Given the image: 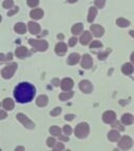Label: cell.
I'll return each mask as SVG.
<instances>
[{
  "instance_id": "obj_1",
  "label": "cell",
  "mask_w": 134,
  "mask_h": 151,
  "mask_svg": "<svg viewBox=\"0 0 134 151\" xmlns=\"http://www.w3.org/2000/svg\"><path fill=\"white\" fill-rule=\"evenodd\" d=\"M36 88L34 85L27 82H22L16 86L14 90V97L19 103H28L34 99Z\"/></svg>"
},
{
  "instance_id": "obj_2",
  "label": "cell",
  "mask_w": 134,
  "mask_h": 151,
  "mask_svg": "<svg viewBox=\"0 0 134 151\" xmlns=\"http://www.w3.org/2000/svg\"><path fill=\"white\" fill-rule=\"evenodd\" d=\"M75 137L79 139H85L89 134V125L87 123H80L75 129Z\"/></svg>"
},
{
  "instance_id": "obj_3",
  "label": "cell",
  "mask_w": 134,
  "mask_h": 151,
  "mask_svg": "<svg viewBox=\"0 0 134 151\" xmlns=\"http://www.w3.org/2000/svg\"><path fill=\"white\" fill-rule=\"evenodd\" d=\"M28 43L35 48L38 52H45L48 48V43L45 40H34V39H29Z\"/></svg>"
},
{
  "instance_id": "obj_4",
  "label": "cell",
  "mask_w": 134,
  "mask_h": 151,
  "mask_svg": "<svg viewBox=\"0 0 134 151\" xmlns=\"http://www.w3.org/2000/svg\"><path fill=\"white\" fill-rule=\"evenodd\" d=\"M17 67H18L17 63H12L11 65L5 66L4 68L2 69V71H1V76H2V77H3L4 79H9V78H12L13 76H14L15 71H16Z\"/></svg>"
},
{
  "instance_id": "obj_5",
  "label": "cell",
  "mask_w": 134,
  "mask_h": 151,
  "mask_svg": "<svg viewBox=\"0 0 134 151\" xmlns=\"http://www.w3.org/2000/svg\"><path fill=\"white\" fill-rule=\"evenodd\" d=\"M16 118H17V120L24 126V127L28 128V129H34V128H35L34 122H32V121L29 120L25 114H23V113H18V114L16 116Z\"/></svg>"
},
{
  "instance_id": "obj_6",
  "label": "cell",
  "mask_w": 134,
  "mask_h": 151,
  "mask_svg": "<svg viewBox=\"0 0 134 151\" xmlns=\"http://www.w3.org/2000/svg\"><path fill=\"white\" fill-rule=\"evenodd\" d=\"M132 145H133V141H132L131 137H128V135H124V137L120 139V142H118V147H120V149H123V150H128V149L131 148Z\"/></svg>"
},
{
  "instance_id": "obj_7",
  "label": "cell",
  "mask_w": 134,
  "mask_h": 151,
  "mask_svg": "<svg viewBox=\"0 0 134 151\" xmlns=\"http://www.w3.org/2000/svg\"><path fill=\"white\" fill-rule=\"evenodd\" d=\"M115 112H113L111 110H108L103 114V121L106 124H113L114 121H115Z\"/></svg>"
},
{
  "instance_id": "obj_8",
  "label": "cell",
  "mask_w": 134,
  "mask_h": 151,
  "mask_svg": "<svg viewBox=\"0 0 134 151\" xmlns=\"http://www.w3.org/2000/svg\"><path fill=\"white\" fill-rule=\"evenodd\" d=\"M80 89L85 93H90L92 91V84L87 80H83L80 82Z\"/></svg>"
},
{
  "instance_id": "obj_9",
  "label": "cell",
  "mask_w": 134,
  "mask_h": 151,
  "mask_svg": "<svg viewBox=\"0 0 134 151\" xmlns=\"http://www.w3.org/2000/svg\"><path fill=\"white\" fill-rule=\"evenodd\" d=\"M73 87V81L69 78H65L61 82V88L64 91H70L71 88Z\"/></svg>"
},
{
  "instance_id": "obj_10",
  "label": "cell",
  "mask_w": 134,
  "mask_h": 151,
  "mask_svg": "<svg viewBox=\"0 0 134 151\" xmlns=\"http://www.w3.org/2000/svg\"><path fill=\"white\" fill-rule=\"evenodd\" d=\"M90 29H91L92 34H93L95 37H102V36L104 35V27L101 25H99V24H92L91 26H90Z\"/></svg>"
},
{
  "instance_id": "obj_11",
  "label": "cell",
  "mask_w": 134,
  "mask_h": 151,
  "mask_svg": "<svg viewBox=\"0 0 134 151\" xmlns=\"http://www.w3.org/2000/svg\"><path fill=\"white\" fill-rule=\"evenodd\" d=\"M92 65H93V61H92L91 56H89V55H84V57H83V59H82V67H84V68H86V69H89L92 67Z\"/></svg>"
},
{
  "instance_id": "obj_12",
  "label": "cell",
  "mask_w": 134,
  "mask_h": 151,
  "mask_svg": "<svg viewBox=\"0 0 134 151\" xmlns=\"http://www.w3.org/2000/svg\"><path fill=\"white\" fill-rule=\"evenodd\" d=\"M27 25H28V29H29L31 34H33V35H38V34L40 33L41 27L38 23H36V22H34V21H29Z\"/></svg>"
},
{
  "instance_id": "obj_13",
  "label": "cell",
  "mask_w": 134,
  "mask_h": 151,
  "mask_svg": "<svg viewBox=\"0 0 134 151\" xmlns=\"http://www.w3.org/2000/svg\"><path fill=\"white\" fill-rule=\"evenodd\" d=\"M54 50H56L57 55H59V56H63V55H65V52H67V45H66L64 42H59L56 45Z\"/></svg>"
},
{
  "instance_id": "obj_14",
  "label": "cell",
  "mask_w": 134,
  "mask_h": 151,
  "mask_svg": "<svg viewBox=\"0 0 134 151\" xmlns=\"http://www.w3.org/2000/svg\"><path fill=\"white\" fill-rule=\"evenodd\" d=\"M91 39H92V36L89 32H84V34H82L80 38V42L82 43L83 45H88L89 42H91Z\"/></svg>"
},
{
  "instance_id": "obj_15",
  "label": "cell",
  "mask_w": 134,
  "mask_h": 151,
  "mask_svg": "<svg viewBox=\"0 0 134 151\" xmlns=\"http://www.w3.org/2000/svg\"><path fill=\"white\" fill-rule=\"evenodd\" d=\"M16 56L20 59H23L28 56V50L25 46H19L16 50Z\"/></svg>"
},
{
  "instance_id": "obj_16",
  "label": "cell",
  "mask_w": 134,
  "mask_h": 151,
  "mask_svg": "<svg viewBox=\"0 0 134 151\" xmlns=\"http://www.w3.org/2000/svg\"><path fill=\"white\" fill-rule=\"evenodd\" d=\"M122 123L124 125H131L134 123V116L131 113H125L122 116Z\"/></svg>"
},
{
  "instance_id": "obj_17",
  "label": "cell",
  "mask_w": 134,
  "mask_h": 151,
  "mask_svg": "<svg viewBox=\"0 0 134 151\" xmlns=\"http://www.w3.org/2000/svg\"><path fill=\"white\" fill-rule=\"evenodd\" d=\"M47 103H48V98H47L45 94H41V96H39V97L37 98V100H36V104H37L39 107L46 106Z\"/></svg>"
},
{
  "instance_id": "obj_18",
  "label": "cell",
  "mask_w": 134,
  "mask_h": 151,
  "mask_svg": "<svg viewBox=\"0 0 134 151\" xmlns=\"http://www.w3.org/2000/svg\"><path fill=\"white\" fill-rule=\"evenodd\" d=\"M43 14H44V13H43V11L41 9H34L33 11L29 13V16L33 19H35V20H39V19H41L43 17Z\"/></svg>"
},
{
  "instance_id": "obj_19",
  "label": "cell",
  "mask_w": 134,
  "mask_h": 151,
  "mask_svg": "<svg viewBox=\"0 0 134 151\" xmlns=\"http://www.w3.org/2000/svg\"><path fill=\"white\" fill-rule=\"evenodd\" d=\"M2 106H3V108H4L5 110H13V109H14V107H15V103H14V101H13L12 99H9V98H6V99L3 100Z\"/></svg>"
},
{
  "instance_id": "obj_20",
  "label": "cell",
  "mask_w": 134,
  "mask_h": 151,
  "mask_svg": "<svg viewBox=\"0 0 134 151\" xmlns=\"http://www.w3.org/2000/svg\"><path fill=\"white\" fill-rule=\"evenodd\" d=\"M79 61H80V55L73 52V54L69 55L68 59H67V64H69V65H75V64H77Z\"/></svg>"
},
{
  "instance_id": "obj_21",
  "label": "cell",
  "mask_w": 134,
  "mask_h": 151,
  "mask_svg": "<svg viewBox=\"0 0 134 151\" xmlns=\"http://www.w3.org/2000/svg\"><path fill=\"white\" fill-rule=\"evenodd\" d=\"M122 71H123V73H125V75H127V76L131 75V73L134 71L133 65H132L131 63L124 64V65H123V67H122Z\"/></svg>"
},
{
  "instance_id": "obj_22",
  "label": "cell",
  "mask_w": 134,
  "mask_h": 151,
  "mask_svg": "<svg viewBox=\"0 0 134 151\" xmlns=\"http://www.w3.org/2000/svg\"><path fill=\"white\" fill-rule=\"evenodd\" d=\"M14 29H15V32L18 34H25L26 33V25L24 23H22V22H19V23H17L16 25H15Z\"/></svg>"
},
{
  "instance_id": "obj_23",
  "label": "cell",
  "mask_w": 134,
  "mask_h": 151,
  "mask_svg": "<svg viewBox=\"0 0 134 151\" xmlns=\"http://www.w3.org/2000/svg\"><path fill=\"white\" fill-rule=\"evenodd\" d=\"M120 132L118 130H111L108 133V139H110L111 142H116L118 139H120Z\"/></svg>"
},
{
  "instance_id": "obj_24",
  "label": "cell",
  "mask_w": 134,
  "mask_h": 151,
  "mask_svg": "<svg viewBox=\"0 0 134 151\" xmlns=\"http://www.w3.org/2000/svg\"><path fill=\"white\" fill-rule=\"evenodd\" d=\"M97 7H90L89 9V14H88V22H90L91 23L92 21L94 20V18H95V16H97Z\"/></svg>"
},
{
  "instance_id": "obj_25",
  "label": "cell",
  "mask_w": 134,
  "mask_h": 151,
  "mask_svg": "<svg viewBox=\"0 0 134 151\" xmlns=\"http://www.w3.org/2000/svg\"><path fill=\"white\" fill-rule=\"evenodd\" d=\"M83 31V24L82 23H77L75 24V25L72 26V28H71V32H72L73 35H79L80 33H82Z\"/></svg>"
},
{
  "instance_id": "obj_26",
  "label": "cell",
  "mask_w": 134,
  "mask_h": 151,
  "mask_svg": "<svg viewBox=\"0 0 134 151\" xmlns=\"http://www.w3.org/2000/svg\"><path fill=\"white\" fill-rule=\"evenodd\" d=\"M73 97V92L72 91H66V92H62L60 94V100L61 101H67V100L71 99Z\"/></svg>"
},
{
  "instance_id": "obj_27",
  "label": "cell",
  "mask_w": 134,
  "mask_h": 151,
  "mask_svg": "<svg viewBox=\"0 0 134 151\" xmlns=\"http://www.w3.org/2000/svg\"><path fill=\"white\" fill-rule=\"evenodd\" d=\"M116 24H118L120 27H127V26L130 25V22L124 18H118V20H116Z\"/></svg>"
},
{
  "instance_id": "obj_28",
  "label": "cell",
  "mask_w": 134,
  "mask_h": 151,
  "mask_svg": "<svg viewBox=\"0 0 134 151\" xmlns=\"http://www.w3.org/2000/svg\"><path fill=\"white\" fill-rule=\"evenodd\" d=\"M50 134H52L54 137H59L61 135V129H60L58 126H52L49 129Z\"/></svg>"
},
{
  "instance_id": "obj_29",
  "label": "cell",
  "mask_w": 134,
  "mask_h": 151,
  "mask_svg": "<svg viewBox=\"0 0 134 151\" xmlns=\"http://www.w3.org/2000/svg\"><path fill=\"white\" fill-rule=\"evenodd\" d=\"M12 59H13V55L11 54V52H9L6 56H4L3 54H0V63H1V62L9 61V60H12Z\"/></svg>"
},
{
  "instance_id": "obj_30",
  "label": "cell",
  "mask_w": 134,
  "mask_h": 151,
  "mask_svg": "<svg viewBox=\"0 0 134 151\" xmlns=\"http://www.w3.org/2000/svg\"><path fill=\"white\" fill-rule=\"evenodd\" d=\"M14 6V1L13 0H4L3 2V7L4 9H12Z\"/></svg>"
},
{
  "instance_id": "obj_31",
  "label": "cell",
  "mask_w": 134,
  "mask_h": 151,
  "mask_svg": "<svg viewBox=\"0 0 134 151\" xmlns=\"http://www.w3.org/2000/svg\"><path fill=\"white\" fill-rule=\"evenodd\" d=\"M64 144L63 143H57L54 146V151H63L64 150Z\"/></svg>"
},
{
  "instance_id": "obj_32",
  "label": "cell",
  "mask_w": 134,
  "mask_h": 151,
  "mask_svg": "<svg viewBox=\"0 0 134 151\" xmlns=\"http://www.w3.org/2000/svg\"><path fill=\"white\" fill-rule=\"evenodd\" d=\"M27 2V5L31 7H36L38 4H39V0H26Z\"/></svg>"
},
{
  "instance_id": "obj_33",
  "label": "cell",
  "mask_w": 134,
  "mask_h": 151,
  "mask_svg": "<svg viewBox=\"0 0 134 151\" xmlns=\"http://www.w3.org/2000/svg\"><path fill=\"white\" fill-rule=\"evenodd\" d=\"M103 44H102L100 41H92L90 43V48H99V47H102Z\"/></svg>"
},
{
  "instance_id": "obj_34",
  "label": "cell",
  "mask_w": 134,
  "mask_h": 151,
  "mask_svg": "<svg viewBox=\"0 0 134 151\" xmlns=\"http://www.w3.org/2000/svg\"><path fill=\"white\" fill-rule=\"evenodd\" d=\"M62 111V108L61 107H56V108L54 109V110L50 112V116H59L60 113H61Z\"/></svg>"
},
{
  "instance_id": "obj_35",
  "label": "cell",
  "mask_w": 134,
  "mask_h": 151,
  "mask_svg": "<svg viewBox=\"0 0 134 151\" xmlns=\"http://www.w3.org/2000/svg\"><path fill=\"white\" fill-rule=\"evenodd\" d=\"M57 144V141L54 137H48L47 139V146L48 147H54Z\"/></svg>"
},
{
  "instance_id": "obj_36",
  "label": "cell",
  "mask_w": 134,
  "mask_h": 151,
  "mask_svg": "<svg viewBox=\"0 0 134 151\" xmlns=\"http://www.w3.org/2000/svg\"><path fill=\"white\" fill-rule=\"evenodd\" d=\"M105 1H106V0H95L94 3H95V5H97L99 9H103L104 5H105Z\"/></svg>"
},
{
  "instance_id": "obj_37",
  "label": "cell",
  "mask_w": 134,
  "mask_h": 151,
  "mask_svg": "<svg viewBox=\"0 0 134 151\" xmlns=\"http://www.w3.org/2000/svg\"><path fill=\"white\" fill-rule=\"evenodd\" d=\"M63 131H64V133H65L66 135H69V134H71V132H72V130H71V127H70V126L66 125V126H64Z\"/></svg>"
},
{
  "instance_id": "obj_38",
  "label": "cell",
  "mask_w": 134,
  "mask_h": 151,
  "mask_svg": "<svg viewBox=\"0 0 134 151\" xmlns=\"http://www.w3.org/2000/svg\"><path fill=\"white\" fill-rule=\"evenodd\" d=\"M77 42H78V39H77V37H72V38H70V39H69L68 45L72 47V46H75V45L77 44Z\"/></svg>"
},
{
  "instance_id": "obj_39",
  "label": "cell",
  "mask_w": 134,
  "mask_h": 151,
  "mask_svg": "<svg viewBox=\"0 0 134 151\" xmlns=\"http://www.w3.org/2000/svg\"><path fill=\"white\" fill-rule=\"evenodd\" d=\"M112 127L113 128H118V129L120 130V131H123V130H124V127H123L122 124H120V122H116V123H114V124H112Z\"/></svg>"
},
{
  "instance_id": "obj_40",
  "label": "cell",
  "mask_w": 134,
  "mask_h": 151,
  "mask_svg": "<svg viewBox=\"0 0 134 151\" xmlns=\"http://www.w3.org/2000/svg\"><path fill=\"white\" fill-rule=\"evenodd\" d=\"M109 52H110V50H107V52H103V54H100V55H99V59H100V60H104V59H105V58H106V56L109 54Z\"/></svg>"
},
{
  "instance_id": "obj_41",
  "label": "cell",
  "mask_w": 134,
  "mask_h": 151,
  "mask_svg": "<svg viewBox=\"0 0 134 151\" xmlns=\"http://www.w3.org/2000/svg\"><path fill=\"white\" fill-rule=\"evenodd\" d=\"M18 11H19L18 7H15L14 9H12V11H9V12L7 13V15H9V16H13V15H14V14H16V13H18Z\"/></svg>"
},
{
  "instance_id": "obj_42",
  "label": "cell",
  "mask_w": 134,
  "mask_h": 151,
  "mask_svg": "<svg viewBox=\"0 0 134 151\" xmlns=\"http://www.w3.org/2000/svg\"><path fill=\"white\" fill-rule=\"evenodd\" d=\"M6 118V112L4 110H0V120H4Z\"/></svg>"
},
{
  "instance_id": "obj_43",
  "label": "cell",
  "mask_w": 134,
  "mask_h": 151,
  "mask_svg": "<svg viewBox=\"0 0 134 151\" xmlns=\"http://www.w3.org/2000/svg\"><path fill=\"white\" fill-rule=\"evenodd\" d=\"M73 118H75V114H66L65 116L66 121H72Z\"/></svg>"
},
{
  "instance_id": "obj_44",
  "label": "cell",
  "mask_w": 134,
  "mask_h": 151,
  "mask_svg": "<svg viewBox=\"0 0 134 151\" xmlns=\"http://www.w3.org/2000/svg\"><path fill=\"white\" fill-rule=\"evenodd\" d=\"M59 139H62V141L67 142V141L69 139V137H68V135H66V137H63V135H59Z\"/></svg>"
},
{
  "instance_id": "obj_45",
  "label": "cell",
  "mask_w": 134,
  "mask_h": 151,
  "mask_svg": "<svg viewBox=\"0 0 134 151\" xmlns=\"http://www.w3.org/2000/svg\"><path fill=\"white\" fill-rule=\"evenodd\" d=\"M52 84H54V86H59L60 81L58 80V79H54V80H52Z\"/></svg>"
},
{
  "instance_id": "obj_46",
  "label": "cell",
  "mask_w": 134,
  "mask_h": 151,
  "mask_svg": "<svg viewBox=\"0 0 134 151\" xmlns=\"http://www.w3.org/2000/svg\"><path fill=\"white\" fill-rule=\"evenodd\" d=\"M15 151H24V147H22V146L17 147V148L15 149Z\"/></svg>"
},
{
  "instance_id": "obj_47",
  "label": "cell",
  "mask_w": 134,
  "mask_h": 151,
  "mask_svg": "<svg viewBox=\"0 0 134 151\" xmlns=\"http://www.w3.org/2000/svg\"><path fill=\"white\" fill-rule=\"evenodd\" d=\"M131 61H132V63H134V52L131 54Z\"/></svg>"
},
{
  "instance_id": "obj_48",
  "label": "cell",
  "mask_w": 134,
  "mask_h": 151,
  "mask_svg": "<svg viewBox=\"0 0 134 151\" xmlns=\"http://www.w3.org/2000/svg\"><path fill=\"white\" fill-rule=\"evenodd\" d=\"M130 36H131V37H134V31H130Z\"/></svg>"
},
{
  "instance_id": "obj_49",
  "label": "cell",
  "mask_w": 134,
  "mask_h": 151,
  "mask_svg": "<svg viewBox=\"0 0 134 151\" xmlns=\"http://www.w3.org/2000/svg\"><path fill=\"white\" fill-rule=\"evenodd\" d=\"M67 1H68V2H70V3H73V2H77L78 0H67Z\"/></svg>"
},
{
  "instance_id": "obj_50",
  "label": "cell",
  "mask_w": 134,
  "mask_h": 151,
  "mask_svg": "<svg viewBox=\"0 0 134 151\" xmlns=\"http://www.w3.org/2000/svg\"><path fill=\"white\" fill-rule=\"evenodd\" d=\"M1 20H2V18H1V15H0V22H1Z\"/></svg>"
},
{
  "instance_id": "obj_51",
  "label": "cell",
  "mask_w": 134,
  "mask_h": 151,
  "mask_svg": "<svg viewBox=\"0 0 134 151\" xmlns=\"http://www.w3.org/2000/svg\"><path fill=\"white\" fill-rule=\"evenodd\" d=\"M67 151H69V150H67Z\"/></svg>"
}]
</instances>
